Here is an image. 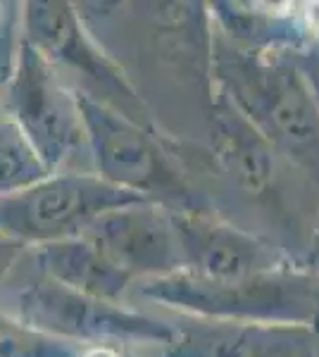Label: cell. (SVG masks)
I'll return each mask as SVG.
<instances>
[{"label":"cell","instance_id":"277c9868","mask_svg":"<svg viewBox=\"0 0 319 357\" xmlns=\"http://www.w3.org/2000/svg\"><path fill=\"white\" fill-rule=\"evenodd\" d=\"M77 100L98 176L126 191H138L160 181L162 155L146 131L89 91H77Z\"/></svg>","mask_w":319,"mask_h":357},{"label":"cell","instance_id":"5b68a950","mask_svg":"<svg viewBox=\"0 0 319 357\" xmlns=\"http://www.w3.org/2000/svg\"><path fill=\"white\" fill-rule=\"evenodd\" d=\"M24 17V41H29L40 55H45L55 67H69L89 77L103 91H114L133 100L129 84L121 72L86 33L84 17L72 0H22Z\"/></svg>","mask_w":319,"mask_h":357},{"label":"cell","instance_id":"8992f818","mask_svg":"<svg viewBox=\"0 0 319 357\" xmlns=\"http://www.w3.org/2000/svg\"><path fill=\"white\" fill-rule=\"evenodd\" d=\"M31 252L40 274L84 296H112L121 281V269L86 236L34 245Z\"/></svg>","mask_w":319,"mask_h":357},{"label":"cell","instance_id":"8fae6325","mask_svg":"<svg viewBox=\"0 0 319 357\" xmlns=\"http://www.w3.org/2000/svg\"><path fill=\"white\" fill-rule=\"evenodd\" d=\"M262 3L267 5V8H272V10H279V8H283V5L288 3V0H262Z\"/></svg>","mask_w":319,"mask_h":357},{"label":"cell","instance_id":"ba28073f","mask_svg":"<svg viewBox=\"0 0 319 357\" xmlns=\"http://www.w3.org/2000/svg\"><path fill=\"white\" fill-rule=\"evenodd\" d=\"M0 357H84L79 343L34 329L13 314H0Z\"/></svg>","mask_w":319,"mask_h":357},{"label":"cell","instance_id":"3957f363","mask_svg":"<svg viewBox=\"0 0 319 357\" xmlns=\"http://www.w3.org/2000/svg\"><path fill=\"white\" fill-rule=\"evenodd\" d=\"M241 74L236 91L253 117L295 153H315L319 148V105L305 79L281 62L243 67Z\"/></svg>","mask_w":319,"mask_h":357},{"label":"cell","instance_id":"7a4b0ae2","mask_svg":"<svg viewBox=\"0 0 319 357\" xmlns=\"http://www.w3.org/2000/svg\"><path fill=\"white\" fill-rule=\"evenodd\" d=\"M5 112L22 126L50 172L86 146L77 91L67 89L57 67L24 38L8 82Z\"/></svg>","mask_w":319,"mask_h":357},{"label":"cell","instance_id":"30bf717a","mask_svg":"<svg viewBox=\"0 0 319 357\" xmlns=\"http://www.w3.org/2000/svg\"><path fill=\"white\" fill-rule=\"evenodd\" d=\"M84 20H105L124 0H72Z\"/></svg>","mask_w":319,"mask_h":357},{"label":"cell","instance_id":"6da1fadb","mask_svg":"<svg viewBox=\"0 0 319 357\" xmlns=\"http://www.w3.org/2000/svg\"><path fill=\"white\" fill-rule=\"evenodd\" d=\"M136 200L98 174L50 172L40 181L0 195V229L27 248L81 236L103 212Z\"/></svg>","mask_w":319,"mask_h":357},{"label":"cell","instance_id":"9c48e42d","mask_svg":"<svg viewBox=\"0 0 319 357\" xmlns=\"http://www.w3.org/2000/svg\"><path fill=\"white\" fill-rule=\"evenodd\" d=\"M24 250H27L24 243H20V241L13 238V236L5 234L3 229H0V284L10 276V272H13V267Z\"/></svg>","mask_w":319,"mask_h":357},{"label":"cell","instance_id":"52a82bcc","mask_svg":"<svg viewBox=\"0 0 319 357\" xmlns=\"http://www.w3.org/2000/svg\"><path fill=\"white\" fill-rule=\"evenodd\" d=\"M48 174L50 167L22 126L8 112H0V195L22 191Z\"/></svg>","mask_w":319,"mask_h":357},{"label":"cell","instance_id":"7c38bea8","mask_svg":"<svg viewBox=\"0 0 319 357\" xmlns=\"http://www.w3.org/2000/svg\"><path fill=\"white\" fill-rule=\"evenodd\" d=\"M315 89H317V105H319V67L315 72Z\"/></svg>","mask_w":319,"mask_h":357}]
</instances>
